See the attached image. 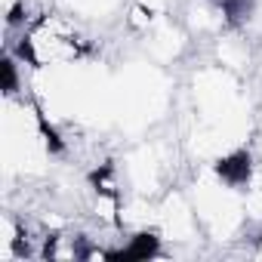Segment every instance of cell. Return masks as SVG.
I'll return each mask as SVG.
<instances>
[{
    "instance_id": "obj_1",
    "label": "cell",
    "mask_w": 262,
    "mask_h": 262,
    "mask_svg": "<svg viewBox=\"0 0 262 262\" xmlns=\"http://www.w3.org/2000/svg\"><path fill=\"white\" fill-rule=\"evenodd\" d=\"M7 53H16L28 68H71L83 65L90 53V40L83 31L80 16L65 13V10H47L34 16L19 37L10 40Z\"/></svg>"
}]
</instances>
